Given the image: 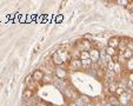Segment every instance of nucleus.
<instances>
[{
	"mask_svg": "<svg viewBox=\"0 0 133 106\" xmlns=\"http://www.w3.org/2000/svg\"><path fill=\"white\" fill-rule=\"evenodd\" d=\"M123 54H124V57H125L126 60H128V59H132V58H133V51L127 50V48H126V51L123 53Z\"/></svg>",
	"mask_w": 133,
	"mask_h": 106,
	"instance_id": "nucleus-17",
	"label": "nucleus"
},
{
	"mask_svg": "<svg viewBox=\"0 0 133 106\" xmlns=\"http://www.w3.org/2000/svg\"><path fill=\"white\" fill-rule=\"evenodd\" d=\"M53 76L58 79L65 80V79H67V77H68V71L66 67H55Z\"/></svg>",
	"mask_w": 133,
	"mask_h": 106,
	"instance_id": "nucleus-3",
	"label": "nucleus"
},
{
	"mask_svg": "<svg viewBox=\"0 0 133 106\" xmlns=\"http://www.w3.org/2000/svg\"><path fill=\"white\" fill-rule=\"evenodd\" d=\"M86 59H90V52H87V51H84V52H81L80 60H86Z\"/></svg>",
	"mask_w": 133,
	"mask_h": 106,
	"instance_id": "nucleus-20",
	"label": "nucleus"
},
{
	"mask_svg": "<svg viewBox=\"0 0 133 106\" xmlns=\"http://www.w3.org/2000/svg\"><path fill=\"white\" fill-rule=\"evenodd\" d=\"M90 59L93 64H98V61L100 60V50L97 47H93L90 51Z\"/></svg>",
	"mask_w": 133,
	"mask_h": 106,
	"instance_id": "nucleus-5",
	"label": "nucleus"
},
{
	"mask_svg": "<svg viewBox=\"0 0 133 106\" xmlns=\"http://www.w3.org/2000/svg\"><path fill=\"white\" fill-rule=\"evenodd\" d=\"M53 81H54V77H53V74H45L44 78H43V80H41V84L47 85V84H53Z\"/></svg>",
	"mask_w": 133,
	"mask_h": 106,
	"instance_id": "nucleus-11",
	"label": "nucleus"
},
{
	"mask_svg": "<svg viewBox=\"0 0 133 106\" xmlns=\"http://www.w3.org/2000/svg\"><path fill=\"white\" fill-rule=\"evenodd\" d=\"M51 61L53 63V65L55 67H67V65H65V63L63 61L61 57L58 54V52L52 53V57H51Z\"/></svg>",
	"mask_w": 133,
	"mask_h": 106,
	"instance_id": "nucleus-4",
	"label": "nucleus"
},
{
	"mask_svg": "<svg viewBox=\"0 0 133 106\" xmlns=\"http://www.w3.org/2000/svg\"><path fill=\"white\" fill-rule=\"evenodd\" d=\"M66 68H67V71H71V72H77V71L83 70L81 60L80 59H71Z\"/></svg>",
	"mask_w": 133,
	"mask_h": 106,
	"instance_id": "nucleus-2",
	"label": "nucleus"
},
{
	"mask_svg": "<svg viewBox=\"0 0 133 106\" xmlns=\"http://www.w3.org/2000/svg\"><path fill=\"white\" fill-rule=\"evenodd\" d=\"M114 61L113 60H111V61H108L107 64H106V70H108V71H114Z\"/></svg>",
	"mask_w": 133,
	"mask_h": 106,
	"instance_id": "nucleus-19",
	"label": "nucleus"
},
{
	"mask_svg": "<svg viewBox=\"0 0 133 106\" xmlns=\"http://www.w3.org/2000/svg\"><path fill=\"white\" fill-rule=\"evenodd\" d=\"M107 101L111 104V105L113 106H119L120 104H119V99L117 96H114V94H110V96L107 97Z\"/></svg>",
	"mask_w": 133,
	"mask_h": 106,
	"instance_id": "nucleus-9",
	"label": "nucleus"
},
{
	"mask_svg": "<svg viewBox=\"0 0 133 106\" xmlns=\"http://www.w3.org/2000/svg\"><path fill=\"white\" fill-rule=\"evenodd\" d=\"M105 79L108 81V83H113V81H117L118 79V76L114 73V71H105Z\"/></svg>",
	"mask_w": 133,
	"mask_h": 106,
	"instance_id": "nucleus-8",
	"label": "nucleus"
},
{
	"mask_svg": "<svg viewBox=\"0 0 133 106\" xmlns=\"http://www.w3.org/2000/svg\"><path fill=\"white\" fill-rule=\"evenodd\" d=\"M127 50L133 51V41L130 40V39H128V43H127Z\"/></svg>",
	"mask_w": 133,
	"mask_h": 106,
	"instance_id": "nucleus-23",
	"label": "nucleus"
},
{
	"mask_svg": "<svg viewBox=\"0 0 133 106\" xmlns=\"http://www.w3.org/2000/svg\"><path fill=\"white\" fill-rule=\"evenodd\" d=\"M104 106H113V105H111L108 101H105V103H104Z\"/></svg>",
	"mask_w": 133,
	"mask_h": 106,
	"instance_id": "nucleus-24",
	"label": "nucleus"
},
{
	"mask_svg": "<svg viewBox=\"0 0 133 106\" xmlns=\"http://www.w3.org/2000/svg\"><path fill=\"white\" fill-rule=\"evenodd\" d=\"M83 39H85V40H87V41H91V43H93V35L91 34V33H87V34H84Z\"/></svg>",
	"mask_w": 133,
	"mask_h": 106,
	"instance_id": "nucleus-21",
	"label": "nucleus"
},
{
	"mask_svg": "<svg viewBox=\"0 0 133 106\" xmlns=\"http://www.w3.org/2000/svg\"><path fill=\"white\" fill-rule=\"evenodd\" d=\"M131 12H132V13H133V8H132V10H131Z\"/></svg>",
	"mask_w": 133,
	"mask_h": 106,
	"instance_id": "nucleus-26",
	"label": "nucleus"
},
{
	"mask_svg": "<svg viewBox=\"0 0 133 106\" xmlns=\"http://www.w3.org/2000/svg\"><path fill=\"white\" fill-rule=\"evenodd\" d=\"M85 106H94V104H93V103H88V104H86Z\"/></svg>",
	"mask_w": 133,
	"mask_h": 106,
	"instance_id": "nucleus-25",
	"label": "nucleus"
},
{
	"mask_svg": "<svg viewBox=\"0 0 133 106\" xmlns=\"http://www.w3.org/2000/svg\"><path fill=\"white\" fill-rule=\"evenodd\" d=\"M119 44H120V38H119V37H117V35H114V37H111V38L108 39V41H107V46L116 48V50H118Z\"/></svg>",
	"mask_w": 133,
	"mask_h": 106,
	"instance_id": "nucleus-7",
	"label": "nucleus"
},
{
	"mask_svg": "<svg viewBox=\"0 0 133 106\" xmlns=\"http://www.w3.org/2000/svg\"><path fill=\"white\" fill-rule=\"evenodd\" d=\"M117 63H119L120 65H125V63H126V59H125V57H124V54L123 53H120V52H118V60H117Z\"/></svg>",
	"mask_w": 133,
	"mask_h": 106,
	"instance_id": "nucleus-16",
	"label": "nucleus"
},
{
	"mask_svg": "<svg viewBox=\"0 0 133 106\" xmlns=\"http://www.w3.org/2000/svg\"><path fill=\"white\" fill-rule=\"evenodd\" d=\"M105 51H106V53H107V56L112 57V58L118 54V50H116V48H113V47H110V46H106Z\"/></svg>",
	"mask_w": 133,
	"mask_h": 106,
	"instance_id": "nucleus-14",
	"label": "nucleus"
},
{
	"mask_svg": "<svg viewBox=\"0 0 133 106\" xmlns=\"http://www.w3.org/2000/svg\"><path fill=\"white\" fill-rule=\"evenodd\" d=\"M124 68L127 71L128 73H132V72H133V58H132V59H128V60H126L125 65H124Z\"/></svg>",
	"mask_w": 133,
	"mask_h": 106,
	"instance_id": "nucleus-13",
	"label": "nucleus"
},
{
	"mask_svg": "<svg viewBox=\"0 0 133 106\" xmlns=\"http://www.w3.org/2000/svg\"><path fill=\"white\" fill-rule=\"evenodd\" d=\"M125 92H126V90H125V88H123V87H119V86H118V87H117V90H116V93H114V96H117V97H120L121 94H123V93H125Z\"/></svg>",
	"mask_w": 133,
	"mask_h": 106,
	"instance_id": "nucleus-18",
	"label": "nucleus"
},
{
	"mask_svg": "<svg viewBox=\"0 0 133 106\" xmlns=\"http://www.w3.org/2000/svg\"><path fill=\"white\" fill-rule=\"evenodd\" d=\"M23 97L25 100H30V99H32L33 97H34V91H32L30 88H25V90H24V93H23Z\"/></svg>",
	"mask_w": 133,
	"mask_h": 106,
	"instance_id": "nucleus-10",
	"label": "nucleus"
},
{
	"mask_svg": "<svg viewBox=\"0 0 133 106\" xmlns=\"http://www.w3.org/2000/svg\"><path fill=\"white\" fill-rule=\"evenodd\" d=\"M81 65H83V70H91L93 63L91 61V59H86V60H81Z\"/></svg>",
	"mask_w": 133,
	"mask_h": 106,
	"instance_id": "nucleus-15",
	"label": "nucleus"
},
{
	"mask_svg": "<svg viewBox=\"0 0 133 106\" xmlns=\"http://www.w3.org/2000/svg\"><path fill=\"white\" fill-rule=\"evenodd\" d=\"M44 76H45L44 71H43V70H40V68H38V70H35L34 72L32 73V79L35 81V83L41 84V80H43Z\"/></svg>",
	"mask_w": 133,
	"mask_h": 106,
	"instance_id": "nucleus-6",
	"label": "nucleus"
},
{
	"mask_svg": "<svg viewBox=\"0 0 133 106\" xmlns=\"http://www.w3.org/2000/svg\"><path fill=\"white\" fill-rule=\"evenodd\" d=\"M116 4H118V5H121V6H126V7H127V5L130 4V1H127V0H117Z\"/></svg>",
	"mask_w": 133,
	"mask_h": 106,
	"instance_id": "nucleus-22",
	"label": "nucleus"
},
{
	"mask_svg": "<svg viewBox=\"0 0 133 106\" xmlns=\"http://www.w3.org/2000/svg\"><path fill=\"white\" fill-rule=\"evenodd\" d=\"M74 47L77 48V50H79L80 52H84V51L90 52V51L94 47V45H93V43H91V41H87V40H85V39H81V40H79L78 43H77V45H75Z\"/></svg>",
	"mask_w": 133,
	"mask_h": 106,
	"instance_id": "nucleus-1",
	"label": "nucleus"
},
{
	"mask_svg": "<svg viewBox=\"0 0 133 106\" xmlns=\"http://www.w3.org/2000/svg\"><path fill=\"white\" fill-rule=\"evenodd\" d=\"M70 56H71V59H80L81 52L79 50H77L75 47H73L72 50L70 51Z\"/></svg>",
	"mask_w": 133,
	"mask_h": 106,
	"instance_id": "nucleus-12",
	"label": "nucleus"
}]
</instances>
